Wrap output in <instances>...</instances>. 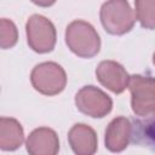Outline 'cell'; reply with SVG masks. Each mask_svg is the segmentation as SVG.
<instances>
[{
    "mask_svg": "<svg viewBox=\"0 0 155 155\" xmlns=\"http://www.w3.org/2000/svg\"><path fill=\"white\" fill-rule=\"evenodd\" d=\"M68 142L76 155H92L98 148L97 134L86 124H75L71 126L68 132Z\"/></svg>",
    "mask_w": 155,
    "mask_h": 155,
    "instance_id": "cell-10",
    "label": "cell"
},
{
    "mask_svg": "<svg viewBox=\"0 0 155 155\" xmlns=\"http://www.w3.org/2000/svg\"><path fill=\"white\" fill-rule=\"evenodd\" d=\"M24 142V131L21 122L13 117L2 116L0 119V149L12 151L18 149Z\"/></svg>",
    "mask_w": 155,
    "mask_h": 155,
    "instance_id": "cell-11",
    "label": "cell"
},
{
    "mask_svg": "<svg viewBox=\"0 0 155 155\" xmlns=\"http://www.w3.org/2000/svg\"><path fill=\"white\" fill-rule=\"evenodd\" d=\"M75 105L82 114L94 119H102L111 111L113 101L104 91L90 85L78 91L75 94Z\"/></svg>",
    "mask_w": 155,
    "mask_h": 155,
    "instance_id": "cell-6",
    "label": "cell"
},
{
    "mask_svg": "<svg viewBox=\"0 0 155 155\" xmlns=\"http://www.w3.org/2000/svg\"><path fill=\"white\" fill-rule=\"evenodd\" d=\"M103 28L111 35H124L132 30L137 17L127 0H107L99 11Z\"/></svg>",
    "mask_w": 155,
    "mask_h": 155,
    "instance_id": "cell-2",
    "label": "cell"
},
{
    "mask_svg": "<svg viewBox=\"0 0 155 155\" xmlns=\"http://www.w3.org/2000/svg\"><path fill=\"white\" fill-rule=\"evenodd\" d=\"M153 119L147 121L145 124H140V131H139V139H144L147 145H153L155 149V115L151 116Z\"/></svg>",
    "mask_w": 155,
    "mask_h": 155,
    "instance_id": "cell-14",
    "label": "cell"
},
{
    "mask_svg": "<svg viewBox=\"0 0 155 155\" xmlns=\"http://www.w3.org/2000/svg\"><path fill=\"white\" fill-rule=\"evenodd\" d=\"M27 42L36 53L51 52L57 41L54 24L42 15H33L25 23Z\"/></svg>",
    "mask_w": 155,
    "mask_h": 155,
    "instance_id": "cell-5",
    "label": "cell"
},
{
    "mask_svg": "<svg viewBox=\"0 0 155 155\" xmlns=\"http://www.w3.org/2000/svg\"><path fill=\"white\" fill-rule=\"evenodd\" d=\"M33 4L40 6V7H50L52 6L57 0H30Z\"/></svg>",
    "mask_w": 155,
    "mask_h": 155,
    "instance_id": "cell-15",
    "label": "cell"
},
{
    "mask_svg": "<svg viewBox=\"0 0 155 155\" xmlns=\"http://www.w3.org/2000/svg\"><path fill=\"white\" fill-rule=\"evenodd\" d=\"M96 76L102 86L116 94L122 93L128 87L130 75L126 69L115 61H102L96 69Z\"/></svg>",
    "mask_w": 155,
    "mask_h": 155,
    "instance_id": "cell-7",
    "label": "cell"
},
{
    "mask_svg": "<svg viewBox=\"0 0 155 155\" xmlns=\"http://www.w3.org/2000/svg\"><path fill=\"white\" fill-rule=\"evenodd\" d=\"M65 44L68 48L81 58H92L101 50V38L94 27L82 19L70 22L65 28Z\"/></svg>",
    "mask_w": 155,
    "mask_h": 155,
    "instance_id": "cell-1",
    "label": "cell"
},
{
    "mask_svg": "<svg viewBox=\"0 0 155 155\" xmlns=\"http://www.w3.org/2000/svg\"><path fill=\"white\" fill-rule=\"evenodd\" d=\"M25 148L31 155H54L59 151V139L52 128L39 127L28 136Z\"/></svg>",
    "mask_w": 155,
    "mask_h": 155,
    "instance_id": "cell-9",
    "label": "cell"
},
{
    "mask_svg": "<svg viewBox=\"0 0 155 155\" xmlns=\"http://www.w3.org/2000/svg\"><path fill=\"white\" fill-rule=\"evenodd\" d=\"M18 40V30L16 24L7 18L0 21V46L2 50L13 47Z\"/></svg>",
    "mask_w": 155,
    "mask_h": 155,
    "instance_id": "cell-13",
    "label": "cell"
},
{
    "mask_svg": "<svg viewBox=\"0 0 155 155\" xmlns=\"http://www.w3.org/2000/svg\"><path fill=\"white\" fill-rule=\"evenodd\" d=\"M136 17L145 29H155V0H134Z\"/></svg>",
    "mask_w": 155,
    "mask_h": 155,
    "instance_id": "cell-12",
    "label": "cell"
},
{
    "mask_svg": "<svg viewBox=\"0 0 155 155\" xmlns=\"http://www.w3.org/2000/svg\"><path fill=\"white\" fill-rule=\"evenodd\" d=\"M133 133L132 124L125 116H117L113 119L107 130L104 143L105 148L113 153H120L127 148Z\"/></svg>",
    "mask_w": 155,
    "mask_h": 155,
    "instance_id": "cell-8",
    "label": "cell"
},
{
    "mask_svg": "<svg viewBox=\"0 0 155 155\" xmlns=\"http://www.w3.org/2000/svg\"><path fill=\"white\" fill-rule=\"evenodd\" d=\"M128 90L131 92L132 111L140 117L155 115V78L132 75L130 76Z\"/></svg>",
    "mask_w": 155,
    "mask_h": 155,
    "instance_id": "cell-4",
    "label": "cell"
},
{
    "mask_svg": "<svg viewBox=\"0 0 155 155\" xmlns=\"http://www.w3.org/2000/svg\"><path fill=\"white\" fill-rule=\"evenodd\" d=\"M30 82L39 93L44 96H56L65 88L67 74L58 63L42 62L33 68Z\"/></svg>",
    "mask_w": 155,
    "mask_h": 155,
    "instance_id": "cell-3",
    "label": "cell"
},
{
    "mask_svg": "<svg viewBox=\"0 0 155 155\" xmlns=\"http://www.w3.org/2000/svg\"><path fill=\"white\" fill-rule=\"evenodd\" d=\"M153 63H154V65H155V52H154V54H153Z\"/></svg>",
    "mask_w": 155,
    "mask_h": 155,
    "instance_id": "cell-16",
    "label": "cell"
}]
</instances>
